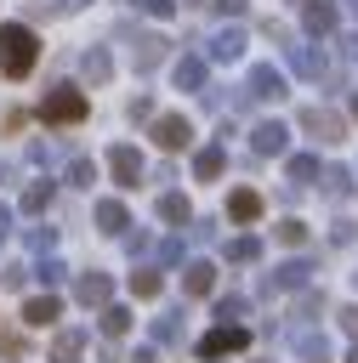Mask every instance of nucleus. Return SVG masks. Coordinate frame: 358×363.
<instances>
[{"label": "nucleus", "instance_id": "1", "mask_svg": "<svg viewBox=\"0 0 358 363\" xmlns=\"http://www.w3.org/2000/svg\"><path fill=\"white\" fill-rule=\"evenodd\" d=\"M34 57H40L34 28H28V23H0V74H6V79H23V74L34 68Z\"/></svg>", "mask_w": 358, "mask_h": 363}, {"label": "nucleus", "instance_id": "2", "mask_svg": "<svg viewBox=\"0 0 358 363\" xmlns=\"http://www.w3.org/2000/svg\"><path fill=\"white\" fill-rule=\"evenodd\" d=\"M91 113V102H85V91H74V85H51L45 96H40V119L45 125H80Z\"/></svg>", "mask_w": 358, "mask_h": 363}, {"label": "nucleus", "instance_id": "3", "mask_svg": "<svg viewBox=\"0 0 358 363\" xmlns=\"http://www.w3.org/2000/svg\"><path fill=\"white\" fill-rule=\"evenodd\" d=\"M244 346H250V329L244 323H216L199 340V357H227V352H244Z\"/></svg>", "mask_w": 358, "mask_h": 363}, {"label": "nucleus", "instance_id": "4", "mask_svg": "<svg viewBox=\"0 0 358 363\" xmlns=\"http://www.w3.org/2000/svg\"><path fill=\"white\" fill-rule=\"evenodd\" d=\"M244 91H250V102H278V96H290V85H284V74H278L273 62H256L250 79H244Z\"/></svg>", "mask_w": 358, "mask_h": 363}, {"label": "nucleus", "instance_id": "5", "mask_svg": "<svg viewBox=\"0 0 358 363\" xmlns=\"http://www.w3.org/2000/svg\"><path fill=\"white\" fill-rule=\"evenodd\" d=\"M318 267L307 261V255H295V261H278L273 272H267V284H261V295H273V289H307V278H313Z\"/></svg>", "mask_w": 358, "mask_h": 363}, {"label": "nucleus", "instance_id": "6", "mask_svg": "<svg viewBox=\"0 0 358 363\" xmlns=\"http://www.w3.org/2000/svg\"><path fill=\"white\" fill-rule=\"evenodd\" d=\"M153 142H159L165 153L188 147V142H193V125H188V113H153Z\"/></svg>", "mask_w": 358, "mask_h": 363}, {"label": "nucleus", "instance_id": "7", "mask_svg": "<svg viewBox=\"0 0 358 363\" xmlns=\"http://www.w3.org/2000/svg\"><path fill=\"white\" fill-rule=\"evenodd\" d=\"M108 170H114V182H119V187H136L148 164H142V153H136L131 142H114V147H108Z\"/></svg>", "mask_w": 358, "mask_h": 363}, {"label": "nucleus", "instance_id": "8", "mask_svg": "<svg viewBox=\"0 0 358 363\" xmlns=\"http://www.w3.org/2000/svg\"><path fill=\"white\" fill-rule=\"evenodd\" d=\"M250 147H256L261 159H278V153L290 147V130H284L278 119H261V125H250Z\"/></svg>", "mask_w": 358, "mask_h": 363}, {"label": "nucleus", "instance_id": "9", "mask_svg": "<svg viewBox=\"0 0 358 363\" xmlns=\"http://www.w3.org/2000/svg\"><path fill=\"white\" fill-rule=\"evenodd\" d=\"M244 45H250V40H244V28H239V23H227V28H216V34H210V62H239V57H244Z\"/></svg>", "mask_w": 358, "mask_h": 363}, {"label": "nucleus", "instance_id": "10", "mask_svg": "<svg viewBox=\"0 0 358 363\" xmlns=\"http://www.w3.org/2000/svg\"><path fill=\"white\" fill-rule=\"evenodd\" d=\"M74 301H80V306H108V301H114V284H108V272H80V284H74Z\"/></svg>", "mask_w": 358, "mask_h": 363}, {"label": "nucleus", "instance_id": "11", "mask_svg": "<svg viewBox=\"0 0 358 363\" xmlns=\"http://www.w3.org/2000/svg\"><path fill=\"white\" fill-rule=\"evenodd\" d=\"M159 62H165V40H159V34H136V40H131V68L148 74V68H159Z\"/></svg>", "mask_w": 358, "mask_h": 363}, {"label": "nucleus", "instance_id": "12", "mask_svg": "<svg viewBox=\"0 0 358 363\" xmlns=\"http://www.w3.org/2000/svg\"><path fill=\"white\" fill-rule=\"evenodd\" d=\"M301 130H313L318 142H341V136H347V125H341L330 108H307V113H301Z\"/></svg>", "mask_w": 358, "mask_h": 363}, {"label": "nucleus", "instance_id": "13", "mask_svg": "<svg viewBox=\"0 0 358 363\" xmlns=\"http://www.w3.org/2000/svg\"><path fill=\"white\" fill-rule=\"evenodd\" d=\"M170 85L176 91H205V57H176L170 62Z\"/></svg>", "mask_w": 358, "mask_h": 363}, {"label": "nucleus", "instance_id": "14", "mask_svg": "<svg viewBox=\"0 0 358 363\" xmlns=\"http://www.w3.org/2000/svg\"><path fill=\"white\" fill-rule=\"evenodd\" d=\"M284 51H290V68L301 79H324V51L318 45H284Z\"/></svg>", "mask_w": 358, "mask_h": 363}, {"label": "nucleus", "instance_id": "15", "mask_svg": "<svg viewBox=\"0 0 358 363\" xmlns=\"http://www.w3.org/2000/svg\"><path fill=\"white\" fill-rule=\"evenodd\" d=\"M318 187H324V199H335V204H341L358 182H352V170H347V164H324V170H318Z\"/></svg>", "mask_w": 358, "mask_h": 363}, {"label": "nucleus", "instance_id": "16", "mask_svg": "<svg viewBox=\"0 0 358 363\" xmlns=\"http://www.w3.org/2000/svg\"><path fill=\"white\" fill-rule=\"evenodd\" d=\"M216 289V267L210 261H188L182 267V295H210Z\"/></svg>", "mask_w": 358, "mask_h": 363}, {"label": "nucleus", "instance_id": "17", "mask_svg": "<svg viewBox=\"0 0 358 363\" xmlns=\"http://www.w3.org/2000/svg\"><path fill=\"white\" fill-rule=\"evenodd\" d=\"M290 346H295V357H307V363H324V357H330V335H324V329H295Z\"/></svg>", "mask_w": 358, "mask_h": 363}, {"label": "nucleus", "instance_id": "18", "mask_svg": "<svg viewBox=\"0 0 358 363\" xmlns=\"http://www.w3.org/2000/svg\"><path fill=\"white\" fill-rule=\"evenodd\" d=\"M301 23H307V34H335V6L330 0H307L301 6Z\"/></svg>", "mask_w": 358, "mask_h": 363}, {"label": "nucleus", "instance_id": "19", "mask_svg": "<svg viewBox=\"0 0 358 363\" xmlns=\"http://www.w3.org/2000/svg\"><path fill=\"white\" fill-rule=\"evenodd\" d=\"M80 74H85L91 85H108V74H114V57H108L102 45H91V51H80Z\"/></svg>", "mask_w": 358, "mask_h": 363}, {"label": "nucleus", "instance_id": "20", "mask_svg": "<svg viewBox=\"0 0 358 363\" xmlns=\"http://www.w3.org/2000/svg\"><path fill=\"white\" fill-rule=\"evenodd\" d=\"M222 170H227V147H222V142H216V147H199V153H193V176H199V182H216Z\"/></svg>", "mask_w": 358, "mask_h": 363}, {"label": "nucleus", "instance_id": "21", "mask_svg": "<svg viewBox=\"0 0 358 363\" xmlns=\"http://www.w3.org/2000/svg\"><path fill=\"white\" fill-rule=\"evenodd\" d=\"M227 216H233V221H256V216H261V193H256V187H233V193H227Z\"/></svg>", "mask_w": 358, "mask_h": 363}, {"label": "nucleus", "instance_id": "22", "mask_svg": "<svg viewBox=\"0 0 358 363\" xmlns=\"http://www.w3.org/2000/svg\"><path fill=\"white\" fill-rule=\"evenodd\" d=\"M97 227H102V233H114V238H125V227H131L125 204H119V199H97Z\"/></svg>", "mask_w": 358, "mask_h": 363}, {"label": "nucleus", "instance_id": "23", "mask_svg": "<svg viewBox=\"0 0 358 363\" xmlns=\"http://www.w3.org/2000/svg\"><path fill=\"white\" fill-rule=\"evenodd\" d=\"M80 352H85V329H57V340H51V363H80Z\"/></svg>", "mask_w": 358, "mask_h": 363}, {"label": "nucleus", "instance_id": "24", "mask_svg": "<svg viewBox=\"0 0 358 363\" xmlns=\"http://www.w3.org/2000/svg\"><path fill=\"white\" fill-rule=\"evenodd\" d=\"M23 318H28L34 329H45V323H57V318H63V301H57V295H34V301L23 306Z\"/></svg>", "mask_w": 358, "mask_h": 363}, {"label": "nucleus", "instance_id": "25", "mask_svg": "<svg viewBox=\"0 0 358 363\" xmlns=\"http://www.w3.org/2000/svg\"><path fill=\"white\" fill-rule=\"evenodd\" d=\"M159 289H165V272H159V267H136V272H131V295H136V301H153Z\"/></svg>", "mask_w": 358, "mask_h": 363}, {"label": "nucleus", "instance_id": "26", "mask_svg": "<svg viewBox=\"0 0 358 363\" xmlns=\"http://www.w3.org/2000/svg\"><path fill=\"white\" fill-rule=\"evenodd\" d=\"M159 221H170V227H182V221H193V210H188V199H182V193H159Z\"/></svg>", "mask_w": 358, "mask_h": 363}, {"label": "nucleus", "instance_id": "27", "mask_svg": "<svg viewBox=\"0 0 358 363\" xmlns=\"http://www.w3.org/2000/svg\"><path fill=\"white\" fill-rule=\"evenodd\" d=\"M284 170H290V182L301 187V182H313L324 164H318V153H290V164H284Z\"/></svg>", "mask_w": 358, "mask_h": 363}, {"label": "nucleus", "instance_id": "28", "mask_svg": "<svg viewBox=\"0 0 358 363\" xmlns=\"http://www.w3.org/2000/svg\"><path fill=\"white\" fill-rule=\"evenodd\" d=\"M23 210H28V216H45V210H51V182H28V187H23Z\"/></svg>", "mask_w": 358, "mask_h": 363}, {"label": "nucleus", "instance_id": "29", "mask_svg": "<svg viewBox=\"0 0 358 363\" xmlns=\"http://www.w3.org/2000/svg\"><path fill=\"white\" fill-rule=\"evenodd\" d=\"M97 323H102V335H125V329H131V306H114V301H108Z\"/></svg>", "mask_w": 358, "mask_h": 363}, {"label": "nucleus", "instance_id": "30", "mask_svg": "<svg viewBox=\"0 0 358 363\" xmlns=\"http://www.w3.org/2000/svg\"><path fill=\"white\" fill-rule=\"evenodd\" d=\"M153 340H159V346H176V340H182V312L153 318Z\"/></svg>", "mask_w": 358, "mask_h": 363}, {"label": "nucleus", "instance_id": "31", "mask_svg": "<svg viewBox=\"0 0 358 363\" xmlns=\"http://www.w3.org/2000/svg\"><path fill=\"white\" fill-rule=\"evenodd\" d=\"M273 233H278V244H290V250H301V244H307V221H295V216H284Z\"/></svg>", "mask_w": 358, "mask_h": 363}, {"label": "nucleus", "instance_id": "32", "mask_svg": "<svg viewBox=\"0 0 358 363\" xmlns=\"http://www.w3.org/2000/svg\"><path fill=\"white\" fill-rule=\"evenodd\" d=\"M256 255H261V238H233V244H227V261H233V267H250Z\"/></svg>", "mask_w": 358, "mask_h": 363}, {"label": "nucleus", "instance_id": "33", "mask_svg": "<svg viewBox=\"0 0 358 363\" xmlns=\"http://www.w3.org/2000/svg\"><path fill=\"white\" fill-rule=\"evenodd\" d=\"M28 272H34V278H40V284H45V289H51V284H63V278H68V267H63V261H57V255H40V267H28Z\"/></svg>", "mask_w": 358, "mask_h": 363}, {"label": "nucleus", "instance_id": "34", "mask_svg": "<svg viewBox=\"0 0 358 363\" xmlns=\"http://www.w3.org/2000/svg\"><path fill=\"white\" fill-rule=\"evenodd\" d=\"M244 312H250V301H244V295H222V301H216V318H222V323H239Z\"/></svg>", "mask_w": 358, "mask_h": 363}, {"label": "nucleus", "instance_id": "35", "mask_svg": "<svg viewBox=\"0 0 358 363\" xmlns=\"http://www.w3.org/2000/svg\"><path fill=\"white\" fill-rule=\"evenodd\" d=\"M68 182H74V187H91V182H97V164H91V159H68Z\"/></svg>", "mask_w": 358, "mask_h": 363}, {"label": "nucleus", "instance_id": "36", "mask_svg": "<svg viewBox=\"0 0 358 363\" xmlns=\"http://www.w3.org/2000/svg\"><path fill=\"white\" fill-rule=\"evenodd\" d=\"M352 238H358V221H347V216H335V221H330V244L341 250V244H352Z\"/></svg>", "mask_w": 358, "mask_h": 363}, {"label": "nucleus", "instance_id": "37", "mask_svg": "<svg viewBox=\"0 0 358 363\" xmlns=\"http://www.w3.org/2000/svg\"><path fill=\"white\" fill-rule=\"evenodd\" d=\"M51 244H57V227H28V250L34 255H51Z\"/></svg>", "mask_w": 358, "mask_h": 363}, {"label": "nucleus", "instance_id": "38", "mask_svg": "<svg viewBox=\"0 0 358 363\" xmlns=\"http://www.w3.org/2000/svg\"><path fill=\"white\" fill-rule=\"evenodd\" d=\"M165 267H182V238H165V244H159V272H165Z\"/></svg>", "mask_w": 358, "mask_h": 363}, {"label": "nucleus", "instance_id": "39", "mask_svg": "<svg viewBox=\"0 0 358 363\" xmlns=\"http://www.w3.org/2000/svg\"><path fill=\"white\" fill-rule=\"evenodd\" d=\"M0 284H6V289H23V284H28V267H23V261L0 267Z\"/></svg>", "mask_w": 358, "mask_h": 363}, {"label": "nucleus", "instance_id": "40", "mask_svg": "<svg viewBox=\"0 0 358 363\" xmlns=\"http://www.w3.org/2000/svg\"><path fill=\"white\" fill-rule=\"evenodd\" d=\"M131 6H136L142 17H170V11H176V0H131Z\"/></svg>", "mask_w": 358, "mask_h": 363}, {"label": "nucleus", "instance_id": "41", "mask_svg": "<svg viewBox=\"0 0 358 363\" xmlns=\"http://www.w3.org/2000/svg\"><path fill=\"white\" fill-rule=\"evenodd\" d=\"M131 119H136V125H153V102L136 96V102H131Z\"/></svg>", "mask_w": 358, "mask_h": 363}, {"label": "nucleus", "instance_id": "42", "mask_svg": "<svg viewBox=\"0 0 358 363\" xmlns=\"http://www.w3.org/2000/svg\"><path fill=\"white\" fill-rule=\"evenodd\" d=\"M313 312H324V289L318 295H301V306H295V318H313Z\"/></svg>", "mask_w": 358, "mask_h": 363}, {"label": "nucleus", "instance_id": "43", "mask_svg": "<svg viewBox=\"0 0 358 363\" xmlns=\"http://www.w3.org/2000/svg\"><path fill=\"white\" fill-rule=\"evenodd\" d=\"M28 159H34V164H51V159H57V147H51V142H34V147H28Z\"/></svg>", "mask_w": 358, "mask_h": 363}, {"label": "nucleus", "instance_id": "44", "mask_svg": "<svg viewBox=\"0 0 358 363\" xmlns=\"http://www.w3.org/2000/svg\"><path fill=\"white\" fill-rule=\"evenodd\" d=\"M17 357H23V340L6 335V340H0V363H17Z\"/></svg>", "mask_w": 358, "mask_h": 363}, {"label": "nucleus", "instance_id": "45", "mask_svg": "<svg viewBox=\"0 0 358 363\" xmlns=\"http://www.w3.org/2000/svg\"><path fill=\"white\" fill-rule=\"evenodd\" d=\"M148 244H153V238H148V233H125V250H131V255H142V250H148Z\"/></svg>", "mask_w": 358, "mask_h": 363}, {"label": "nucleus", "instance_id": "46", "mask_svg": "<svg viewBox=\"0 0 358 363\" xmlns=\"http://www.w3.org/2000/svg\"><path fill=\"white\" fill-rule=\"evenodd\" d=\"M210 6H216L222 17H244V0H210Z\"/></svg>", "mask_w": 358, "mask_h": 363}, {"label": "nucleus", "instance_id": "47", "mask_svg": "<svg viewBox=\"0 0 358 363\" xmlns=\"http://www.w3.org/2000/svg\"><path fill=\"white\" fill-rule=\"evenodd\" d=\"M341 329H347V335H358V306H347V312H341Z\"/></svg>", "mask_w": 358, "mask_h": 363}, {"label": "nucleus", "instance_id": "48", "mask_svg": "<svg viewBox=\"0 0 358 363\" xmlns=\"http://www.w3.org/2000/svg\"><path fill=\"white\" fill-rule=\"evenodd\" d=\"M125 363H159V357H153V346H136V352H131Z\"/></svg>", "mask_w": 358, "mask_h": 363}, {"label": "nucleus", "instance_id": "49", "mask_svg": "<svg viewBox=\"0 0 358 363\" xmlns=\"http://www.w3.org/2000/svg\"><path fill=\"white\" fill-rule=\"evenodd\" d=\"M11 233H17V227H11V210H6V204H0V244H6V238H11Z\"/></svg>", "mask_w": 358, "mask_h": 363}, {"label": "nucleus", "instance_id": "50", "mask_svg": "<svg viewBox=\"0 0 358 363\" xmlns=\"http://www.w3.org/2000/svg\"><path fill=\"white\" fill-rule=\"evenodd\" d=\"M341 51H347V57L358 62V34H347V40H341Z\"/></svg>", "mask_w": 358, "mask_h": 363}, {"label": "nucleus", "instance_id": "51", "mask_svg": "<svg viewBox=\"0 0 358 363\" xmlns=\"http://www.w3.org/2000/svg\"><path fill=\"white\" fill-rule=\"evenodd\" d=\"M347 363H358V346H352V352H347Z\"/></svg>", "mask_w": 358, "mask_h": 363}, {"label": "nucleus", "instance_id": "52", "mask_svg": "<svg viewBox=\"0 0 358 363\" xmlns=\"http://www.w3.org/2000/svg\"><path fill=\"white\" fill-rule=\"evenodd\" d=\"M352 119H358V96H352Z\"/></svg>", "mask_w": 358, "mask_h": 363}, {"label": "nucleus", "instance_id": "53", "mask_svg": "<svg viewBox=\"0 0 358 363\" xmlns=\"http://www.w3.org/2000/svg\"><path fill=\"white\" fill-rule=\"evenodd\" d=\"M352 284H358V272H352Z\"/></svg>", "mask_w": 358, "mask_h": 363}, {"label": "nucleus", "instance_id": "54", "mask_svg": "<svg viewBox=\"0 0 358 363\" xmlns=\"http://www.w3.org/2000/svg\"><path fill=\"white\" fill-rule=\"evenodd\" d=\"M188 6H199V0H188Z\"/></svg>", "mask_w": 358, "mask_h": 363}, {"label": "nucleus", "instance_id": "55", "mask_svg": "<svg viewBox=\"0 0 358 363\" xmlns=\"http://www.w3.org/2000/svg\"><path fill=\"white\" fill-rule=\"evenodd\" d=\"M347 6H358V0H347Z\"/></svg>", "mask_w": 358, "mask_h": 363}]
</instances>
